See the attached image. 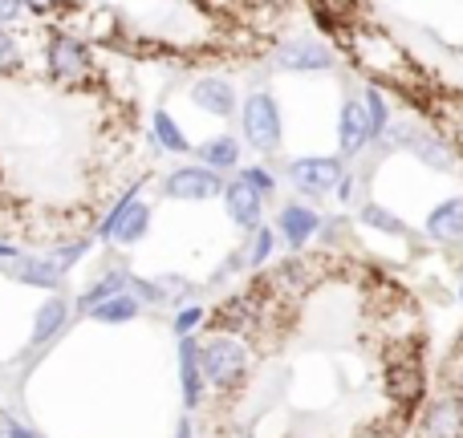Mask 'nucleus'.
Listing matches in <instances>:
<instances>
[{
	"instance_id": "obj_1",
	"label": "nucleus",
	"mask_w": 463,
	"mask_h": 438,
	"mask_svg": "<svg viewBox=\"0 0 463 438\" xmlns=\"http://www.w3.org/2000/svg\"><path fill=\"white\" fill-rule=\"evenodd\" d=\"M342 41H345V49H350V57L358 61V70L370 73V78L394 81L399 89L402 86H415V81H419L415 65H411V57H407V49H402L394 37H386L383 29H374V24H345Z\"/></svg>"
},
{
	"instance_id": "obj_2",
	"label": "nucleus",
	"mask_w": 463,
	"mask_h": 438,
	"mask_svg": "<svg viewBox=\"0 0 463 438\" xmlns=\"http://www.w3.org/2000/svg\"><path fill=\"white\" fill-rule=\"evenodd\" d=\"M200 366H203V382L208 390L220 394H236L240 386L252 374V353L240 337L232 333H212L200 341Z\"/></svg>"
},
{
	"instance_id": "obj_3",
	"label": "nucleus",
	"mask_w": 463,
	"mask_h": 438,
	"mask_svg": "<svg viewBox=\"0 0 463 438\" xmlns=\"http://www.w3.org/2000/svg\"><path fill=\"white\" fill-rule=\"evenodd\" d=\"M146 231H151V203L138 200V187H130V191L106 211V219L98 223V236L118 247H135L138 239H146Z\"/></svg>"
},
{
	"instance_id": "obj_4",
	"label": "nucleus",
	"mask_w": 463,
	"mask_h": 438,
	"mask_svg": "<svg viewBox=\"0 0 463 438\" xmlns=\"http://www.w3.org/2000/svg\"><path fill=\"white\" fill-rule=\"evenodd\" d=\"M240 126H244V138L252 151L272 154L280 146V110H277V98L256 89V94L244 98L240 106Z\"/></svg>"
},
{
	"instance_id": "obj_5",
	"label": "nucleus",
	"mask_w": 463,
	"mask_h": 438,
	"mask_svg": "<svg viewBox=\"0 0 463 438\" xmlns=\"http://www.w3.org/2000/svg\"><path fill=\"white\" fill-rule=\"evenodd\" d=\"M386 394H391L399 406H415L427 398V374L423 361H419V345L402 341L391 353V366H386Z\"/></svg>"
},
{
	"instance_id": "obj_6",
	"label": "nucleus",
	"mask_w": 463,
	"mask_h": 438,
	"mask_svg": "<svg viewBox=\"0 0 463 438\" xmlns=\"http://www.w3.org/2000/svg\"><path fill=\"white\" fill-rule=\"evenodd\" d=\"M45 65H49V78L61 81V86H86V81L94 78V57H90V49L81 45L78 37H65V33H57V37L49 41Z\"/></svg>"
},
{
	"instance_id": "obj_7",
	"label": "nucleus",
	"mask_w": 463,
	"mask_h": 438,
	"mask_svg": "<svg viewBox=\"0 0 463 438\" xmlns=\"http://www.w3.org/2000/svg\"><path fill=\"white\" fill-rule=\"evenodd\" d=\"M163 195L179 203H203V200L224 195V179L212 167H203V163H192V167H175L163 179Z\"/></svg>"
},
{
	"instance_id": "obj_8",
	"label": "nucleus",
	"mask_w": 463,
	"mask_h": 438,
	"mask_svg": "<svg viewBox=\"0 0 463 438\" xmlns=\"http://www.w3.org/2000/svg\"><path fill=\"white\" fill-rule=\"evenodd\" d=\"M342 179H345V167L337 159H321V154H313V159L288 163V183H293L301 195H309V200H321V195L337 191Z\"/></svg>"
},
{
	"instance_id": "obj_9",
	"label": "nucleus",
	"mask_w": 463,
	"mask_h": 438,
	"mask_svg": "<svg viewBox=\"0 0 463 438\" xmlns=\"http://www.w3.org/2000/svg\"><path fill=\"white\" fill-rule=\"evenodd\" d=\"M175 361H179V398H184V415H195L208 398V382H203V366H200V337H179L175 345Z\"/></svg>"
},
{
	"instance_id": "obj_10",
	"label": "nucleus",
	"mask_w": 463,
	"mask_h": 438,
	"mask_svg": "<svg viewBox=\"0 0 463 438\" xmlns=\"http://www.w3.org/2000/svg\"><path fill=\"white\" fill-rule=\"evenodd\" d=\"M419 438H463V398L456 390L435 394L419 418Z\"/></svg>"
},
{
	"instance_id": "obj_11",
	"label": "nucleus",
	"mask_w": 463,
	"mask_h": 438,
	"mask_svg": "<svg viewBox=\"0 0 463 438\" xmlns=\"http://www.w3.org/2000/svg\"><path fill=\"white\" fill-rule=\"evenodd\" d=\"M73 301H65V296L49 293L45 301L37 304V312H33V325H29V345L33 349H45V345H53L57 337L65 333V325L73 321Z\"/></svg>"
},
{
	"instance_id": "obj_12",
	"label": "nucleus",
	"mask_w": 463,
	"mask_h": 438,
	"mask_svg": "<svg viewBox=\"0 0 463 438\" xmlns=\"http://www.w3.org/2000/svg\"><path fill=\"white\" fill-rule=\"evenodd\" d=\"M386 135L394 138L399 146H407L411 154H419V163H427V167L435 171H451V163H456V154H451V146L443 143V138H435L431 130H415V126H391Z\"/></svg>"
},
{
	"instance_id": "obj_13",
	"label": "nucleus",
	"mask_w": 463,
	"mask_h": 438,
	"mask_svg": "<svg viewBox=\"0 0 463 438\" xmlns=\"http://www.w3.org/2000/svg\"><path fill=\"white\" fill-rule=\"evenodd\" d=\"M224 211L240 231H256L264 223V195L248 187L244 179H232V183H224Z\"/></svg>"
},
{
	"instance_id": "obj_14",
	"label": "nucleus",
	"mask_w": 463,
	"mask_h": 438,
	"mask_svg": "<svg viewBox=\"0 0 463 438\" xmlns=\"http://www.w3.org/2000/svg\"><path fill=\"white\" fill-rule=\"evenodd\" d=\"M8 276L16 280V284H29V288H41V293H57L65 280L61 264L53 260V256H29L21 252L13 264H8Z\"/></svg>"
},
{
	"instance_id": "obj_15",
	"label": "nucleus",
	"mask_w": 463,
	"mask_h": 438,
	"mask_svg": "<svg viewBox=\"0 0 463 438\" xmlns=\"http://www.w3.org/2000/svg\"><path fill=\"white\" fill-rule=\"evenodd\" d=\"M317 231H321V216L309 203H285V208H280L277 236H280V244H288L293 252H305V244H309Z\"/></svg>"
},
{
	"instance_id": "obj_16",
	"label": "nucleus",
	"mask_w": 463,
	"mask_h": 438,
	"mask_svg": "<svg viewBox=\"0 0 463 438\" xmlns=\"http://www.w3.org/2000/svg\"><path fill=\"white\" fill-rule=\"evenodd\" d=\"M277 65H280V70H293V73H321V70H329V65H334V53H329L321 41L297 37V41L277 45Z\"/></svg>"
},
{
	"instance_id": "obj_17",
	"label": "nucleus",
	"mask_w": 463,
	"mask_h": 438,
	"mask_svg": "<svg viewBox=\"0 0 463 438\" xmlns=\"http://www.w3.org/2000/svg\"><path fill=\"white\" fill-rule=\"evenodd\" d=\"M423 231H427V239H431V244H439V247L463 244V200H443L439 208L427 216Z\"/></svg>"
},
{
	"instance_id": "obj_18",
	"label": "nucleus",
	"mask_w": 463,
	"mask_h": 438,
	"mask_svg": "<svg viewBox=\"0 0 463 438\" xmlns=\"http://www.w3.org/2000/svg\"><path fill=\"white\" fill-rule=\"evenodd\" d=\"M366 143H370L366 106H362V98H350V102L342 106V118H337V146H342L345 159H354Z\"/></svg>"
},
{
	"instance_id": "obj_19",
	"label": "nucleus",
	"mask_w": 463,
	"mask_h": 438,
	"mask_svg": "<svg viewBox=\"0 0 463 438\" xmlns=\"http://www.w3.org/2000/svg\"><path fill=\"white\" fill-rule=\"evenodd\" d=\"M192 102L212 118H228V114H236V89L224 78H200L192 86Z\"/></svg>"
},
{
	"instance_id": "obj_20",
	"label": "nucleus",
	"mask_w": 463,
	"mask_h": 438,
	"mask_svg": "<svg viewBox=\"0 0 463 438\" xmlns=\"http://www.w3.org/2000/svg\"><path fill=\"white\" fill-rule=\"evenodd\" d=\"M143 309L146 304L127 288V293H114V296H106L102 304H94V309H90V321H98V325H127V321L143 317Z\"/></svg>"
},
{
	"instance_id": "obj_21",
	"label": "nucleus",
	"mask_w": 463,
	"mask_h": 438,
	"mask_svg": "<svg viewBox=\"0 0 463 438\" xmlns=\"http://www.w3.org/2000/svg\"><path fill=\"white\" fill-rule=\"evenodd\" d=\"M130 276H135V272L110 268V272H106V276H98L94 284H86V288H81V296H78V301H73V309H78V312H86V317H90V309H94V304H102L106 296H114V293H127V288H130Z\"/></svg>"
},
{
	"instance_id": "obj_22",
	"label": "nucleus",
	"mask_w": 463,
	"mask_h": 438,
	"mask_svg": "<svg viewBox=\"0 0 463 438\" xmlns=\"http://www.w3.org/2000/svg\"><path fill=\"white\" fill-rule=\"evenodd\" d=\"M277 244H280V236H277V228H269V223H260L256 231H248V244H244V252H240L244 268L248 272L264 268V264L272 260V252H277Z\"/></svg>"
},
{
	"instance_id": "obj_23",
	"label": "nucleus",
	"mask_w": 463,
	"mask_h": 438,
	"mask_svg": "<svg viewBox=\"0 0 463 438\" xmlns=\"http://www.w3.org/2000/svg\"><path fill=\"white\" fill-rule=\"evenodd\" d=\"M200 163H203V167H212L216 175H220V171L240 167V143L232 135L208 138V143H200Z\"/></svg>"
},
{
	"instance_id": "obj_24",
	"label": "nucleus",
	"mask_w": 463,
	"mask_h": 438,
	"mask_svg": "<svg viewBox=\"0 0 463 438\" xmlns=\"http://www.w3.org/2000/svg\"><path fill=\"white\" fill-rule=\"evenodd\" d=\"M151 130H155V143H159L163 151H171V154H187V151H192V143H187L184 126H179V122L171 118L167 110H155Z\"/></svg>"
},
{
	"instance_id": "obj_25",
	"label": "nucleus",
	"mask_w": 463,
	"mask_h": 438,
	"mask_svg": "<svg viewBox=\"0 0 463 438\" xmlns=\"http://www.w3.org/2000/svg\"><path fill=\"white\" fill-rule=\"evenodd\" d=\"M362 106H366V122H370V143L383 138L391 130V106H386V94L378 86L362 89Z\"/></svg>"
},
{
	"instance_id": "obj_26",
	"label": "nucleus",
	"mask_w": 463,
	"mask_h": 438,
	"mask_svg": "<svg viewBox=\"0 0 463 438\" xmlns=\"http://www.w3.org/2000/svg\"><path fill=\"white\" fill-rule=\"evenodd\" d=\"M362 223L374 228V231H383V236H402L407 239V223H402L399 216H391L383 203H362Z\"/></svg>"
},
{
	"instance_id": "obj_27",
	"label": "nucleus",
	"mask_w": 463,
	"mask_h": 438,
	"mask_svg": "<svg viewBox=\"0 0 463 438\" xmlns=\"http://www.w3.org/2000/svg\"><path fill=\"white\" fill-rule=\"evenodd\" d=\"M208 321V309L203 304H184V309H175V317H171V333L175 337H195V329Z\"/></svg>"
},
{
	"instance_id": "obj_28",
	"label": "nucleus",
	"mask_w": 463,
	"mask_h": 438,
	"mask_svg": "<svg viewBox=\"0 0 463 438\" xmlns=\"http://www.w3.org/2000/svg\"><path fill=\"white\" fill-rule=\"evenodd\" d=\"M86 252H90V239H70V244L53 247V252H49V256H53L57 264H61V272H70L73 264H78V260H81V256H86Z\"/></svg>"
},
{
	"instance_id": "obj_29",
	"label": "nucleus",
	"mask_w": 463,
	"mask_h": 438,
	"mask_svg": "<svg viewBox=\"0 0 463 438\" xmlns=\"http://www.w3.org/2000/svg\"><path fill=\"white\" fill-rule=\"evenodd\" d=\"M240 179H244L248 187H256L260 195H272V191H277V179H272L269 167H244V171H240Z\"/></svg>"
},
{
	"instance_id": "obj_30",
	"label": "nucleus",
	"mask_w": 463,
	"mask_h": 438,
	"mask_svg": "<svg viewBox=\"0 0 463 438\" xmlns=\"http://www.w3.org/2000/svg\"><path fill=\"white\" fill-rule=\"evenodd\" d=\"M0 438H45V434H41V431H37V426L21 423V418L5 415V418H0Z\"/></svg>"
},
{
	"instance_id": "obj_31",
	"label": "nucleus",
	"mask_w": 463,
	"mask_h": 438,
	"mask_svg": "<svg viewBox=\"0 0 463 438\" xmlns=\"http://www.w3.org/2000/svg\"><path fill=\"white\" fill-rule=\"evenodd\" d=\"M16 65H21V49H16V41L8 37L5 29H0V73H13Z\"/></svg>"
},
{
	"instance_id": "obj_32",
	"label": "nucleus",
	"mask_w": 463,
	"mask_h": 438,
	"mask_svg": "<svg viewBox=\"0 0 463 438\" xmlns=\"http://www.w3.org/2000/svg\"><path fill=\"white\" fill-rule=\"evenodd\" d=\"M16 16H24V0H0V24H13Z\"/></svg>"
},
{
	"instance_id": "obj_33",
	"label": "nucleus",
	"mask_w": 463,
	"mask_h": 438,
	"mask_svg": "<svg viewBox=\"0 0 463 438\" xmlns=\"http://www.w3.org/2000/svg\"><path fill=\"white\" fill-rule=\"evenodd\" d=\"M24 8H29L33 16H53L57 0H24Z\"/></svg>"
},
{
	"instance_id": "obj_34",
	"label": "nucleus",
	"mask_w": 463,
	"mask_h": 438,
	"mask_svg": "<svg viewBox=\"0 0 463 438\" xmlns=\"http://www.w3.org/2000/svg\"><path fill=\"white\" fill-rule=\"evenodd\" d=\"M175 438H195V423H192V415H184L175 423Z\"/></svg>"
},
{
	"instance_id": "obj_35",
	"label": "nucleus",
	"mask_w": 463,
	"mask_h": 438,
	"mask_svg": "<svg viewBox=\"0 0 463 438\" xmlns=\"http://www.w3.org/2000/svg\"><path fill=\"white\" fill-rule=\"evenodd\" d=\"M16 256H21V252H16V244H8V239H0V264H13Z\"/></svg>"
},
{
	"instance_id": "obj_36",
	"label": "nucleus",
	"mask_w": 463,
	"mask_h": 438,
	"mask_svg": "<svg viewBox=\"0 0 463 438\" xmlns=\"http://www.w3.org/2000/svg\"><path fill=\"white\" fill-rule=\"evenodd\" d=\"M337 195H342V200H350V195H354V179H350V175L342 179V187H337Z\"/></svg>"
},
{
	"instance_id": "obj_37",
	"label": "nucleus",
	"mask_w": 463,
	"mask_h": 438,
	"mask_svg": "<svg viewBox=\"0 0 463 438\" xmlns=\"http://www.w3.org/2000/svg\"><path fill=\"white\" fill-rule=\"evenodd\" d=\"M256 5H264V8H285L288 0H256Z\"/></svg>"
},
{
	"instance_id": "obj_38",
	"label": "nucleus",
	"mask_w": 463,
	"mask_h": 438,
	"mask_svg": "<svg viewBox=\"0 0 463 438\" xmlns=\"http://www.w3.org/2000/svg\"><path fill=\"white\" fill-rule=\"evenodd\" d=\"M459 304H463V276H459Z\"/></svg>"
}]
</instances>
